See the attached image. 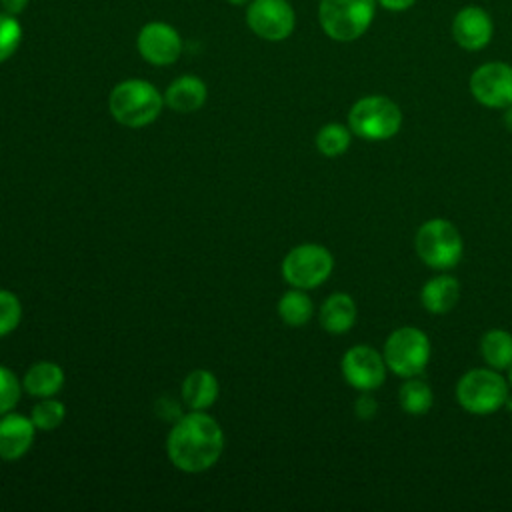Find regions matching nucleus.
Wrapping results in <instances>:
<instances>
[{
	"instance_id": "obj_28",
	"label": "nucleus",
	"mask_w": 512,
	"mask_h": 512,
	"mask_svg": "<svg viewBox=\"0 0 512 512\" xmlns=\"http://www.w3.org/2000/svg\"><path fill=\"white\" fill-rule=\"evenodd\" d=\"M378 412V402L370 392H362L354 402V414L360 420H372Z\"/></svg>"
},
{
	"instance_id": "obj_7",
	"label": "nucleus",
	"mask_w": 512,
	"mask_h": 512,
	"mask_svg": "<svg viewBox=\"0 0 512 512\" xmlns=\"http://www.w3.org/2000/svg\"><path fill=\"white\" fill-rule=\"evenodd\" d=\"M430 340L416 326H400L390 332L384 342L386 368L402 378L418 376L430 360Z\"/></svg>"
},
{
	"instance_id": "obj_24",
	"label": "nucleus",
	"mask_w": 512,
	"mask_h": 512,
	"mask_svg": "<svg viewBox=\"0 0 512 512\" xmlns=\"http://www.w3.org/2000/svg\"><path fill=\"white\" fill-rule=\"evenodd\" d=\"M64 416H66V406L54 396H48V398H40L34 404L30 420L34 422L36 430L52 432L64 422Z\"/></svg>"
},
{
	"instance_id": "obj_6",
	"label": "nucleus",
	"mask_w": 512,
	"mask_h": 512,
	"mask_svg": "<svg viewBox=\"0 0 512 512\" xmlns=\"http://www.w3.org/2000/svg\"><path fill=\"white\" fill-rule=\"evenodd\" d=\"M508 394V380L490 366L472 368L456 382L458 404L476 416H486L504 408Z\"/></svg>"
},
{
	"instance_id": "obj_5",
	"label": "nucleus",
	"mask_w": 512,
	"mask_h": 512,
	"mask_svg": "<svg viewBox=\"0 0 512 512\" xmlns=\"http://www.w3.org/2000/svg\"><path fill=\"white\" fill-rule=\"evenodd\" d=\"M414 248L418 258L434 270L454 268L464 252L460 230L446 218H430L416 230Z\"/></svg>"
},
{
	"instance_id": "obj_29",
	"label": "nucleus",
	"mask_w": 512,
	"mask_h": 512,
	"mask_svg": "<svg viewBox=\"0 0 512 512\" xmlns=\"http://www.w3.org/2000/svg\"><path fill=\"white\" fill-rule=\"evenodd\" d=\"M376 2L388 12H406L416 4V0H376Z\"/></svg>"
},
{
	"instance_id": "obj_26",
	"label": "nucleus",
	"mask_w": 512,
	"mask_h": 512,
	"mask_svg": "<svg viewBox=\"0 0 512 512\" xmlns=\"http://www.w3.org/2000/svg\"><path fill=\"white\" fill-rule=\"evenodd\" d=\"M22 320V304L10 290L0 288V338L14 332Z\"/></svg>"
},
{
	"instance_id": "obj_16",
	"label": "nucleus",
	"mask_w": 512,
	"mask_h": 512,
	"mask_svg": "<svg viewBox=\"0 0 512 512\" xmlns=\"http://www.w3.org/2000/svg\"><path fill=\"white\" fill-rule=\"evenodd\" d=\"M460 300V282L450 274L432 276L420 290V302L430 314H446Z\"/></svg>"
},
{
	"instance_id": "obj_32",
	"label": "nucleus",
	"mask_w": 512,
	"mask_h": 512,
	"mask_svg": "<svg viewBox=\"0 0 512 512\" xmlns=\"http://www.w3.org/2000/svg\"><path fill=\"white\" fill-rule=\"evenodd\" d=\"M504 408L512 414V394H508V398H506V402H504Z\"/></svg>"
},
{
	"instance_id": "obj_8",
	"label": "nucleus",
	"mask_w": 512,
	"mask_h": 512,
	"mask_svg": "<svg viewBox=\"0 0 512 512\" xmlns=\"http://www.w3.org/2000/svg\"><path fill=\"white\" fill-rule=\"evenodd\" d=\"M334 268V258L320 244L294 246L282 260V276L292 288L312 290L324 284Z\"/></svg>"
},
{
	"instance_id": "obj_22",
	"label": "nucleus",
	"mask_w": 512,
	"mask_h": 512,
	"mask_svg": "<svg viewBox=\"0 0 512 512\" xmlns=\"http://www.w3.org/2000/svg\"><path fill=\"white\" fill-rule=\"evenodd\" d=\"M434 394L430 386L424 380H418L416 376L406 378V382L398 390V404L406 414L422 416L432 408Z\"/></svg>"
},
{
	"instance_id": "obj_23",
	"label": "nucleus",
	"mask_w": 512,
	"mask_h": 512,
	"mask_svg": "<svg viewBox=\"0 0 512 512\" xmlns=\"http://www.w3.org/2000/svg\"><path fill=\"white\" fill-rule=\"evenodd\" d=\"M350 138H352V130L348 126L338 122H328L316 134V148L320 154L328 158H336L348 150Z\"/></svg>"
},
{
	"instance_id": "obj_19",
	"label": "nucleus",
	"mask_w": 512,
	"mask_h": 512,
	"mask_svg": "<svg viewBox=\"0 0 512 512\" xmlns=\"http://www.w3.org/2000/svg\"><path fill=\"white\" fill-rule=\"evenodd\" d=\"M64 386V372L56 362H36L32 364L22 380V388L36 398H48L62 390Z\"/></svg>"
},
{
	"instance_id": "obj_13",
	"label": "nucleus",
	"mask_w": 512,
	"mask_h": 512,
	"mask_svg": "<svg viewBox=\"0 0 512 512\" xmlns=\"http://www.w3.org/2000/svg\"><path fill=\"white\" fill-rule=\"evenodd\" d=\"M494 36L492 16L478 4L462 6L452 18V38L454 42L468 50L478 52L490 44Z\"/></svg>"
},
{
	"instance_id": "obj_3",
	"label": "nucleus",
	"mask_w": 512,
	"mask_h": 512,
	"mask_svg": "<svg viewBox=\"0 0 512 512\" xmlns=\"http://www.w3.org/2000/svg\"><path fill=\"white\" fill-rule=\"evenodd\" d=\"M376 6V0H320L318 22L330 40L354 42L372 26Z\"/></svg>"
},
{
	"instance_id": "obj_9",
	"label": "nucleus",
	"mask_w": 512,
	"mask_h": 512,
	"mask_svg": "<svg viewBox=\"0 0 512 512\" xmlns=\"http://www.w3.org/2000/svg\"><path fill=\"white\" fill-rule=\"evenodd\" d=\"M468 86L478 104L504 110L512 106V64L500 60L484 62L474 68Z\"/></svg>"
},
{
	"instance_id": "obj_1",
	"label": "nucleus",
	"mask_w": 512,
	"mask_h": 512,
	"mask_svg": "<svg viewBox=\"0 0 512 512\" xmlns=\"http://www.w3.org/2000/svg\"><path fill=\"white\" fill-rule=\"evenodd\" d=\"M224 450L220 424L204 410H192L176 420L166 438L170 462L188 474L212 468Z\"/></svg>"
},
{
	"instance_id": "obj_34",
	"label": "nucleus",
	"mask_w": 512,
	"mask_h": 512,
	"mask_svg": "<svg viewBox=\"0 0 512 512\" xmlns=\"http://www.w3.org/2000/svg\"><path fill=\"white\" fill-rule=\"evenodd\" d=\"M506 370H508V386H512V364Z\"/></svg>"
},
{
	"instance_id": "obj_15",
	"label": "nucleus",
	"mask_w": 512,
	"mask_h": 512,
	"mask_svg": "<svg viewBox=\"0 0 512 512\" xmlns=\"http://www.w3.org/2000/svg\"><path fill=\"white\" fill-rule=\"evenodd\" d=\"M206 96L208 90L204 80L194 74H184L168 84L164 92V104L178 114H190L204 106Z\"/></svg>"
},
{
	"instance_id": "obj_10",
	"label": "nucleus",
	"mask_w": 512,
	"mask_h": 512,
	"mask_svg": "<svg viewBox=\"0 0 512 512\" xmlns=\"http://www.w3.org/2000/svg\"><path fill=\"white\" fill-rule=\"evenodd\" d=\"M246 24L258 38L282 42L296 28V14L288 0H250Z\"/></svg>"
},
{
	"instance_id": "obj_11",
	"label": "nucleus",
	"mask_w": 512,
	"mask_h": 512,
	"mask_svg": "<svg viewBox=\"0 0 512 512\" xmlns=\"http://www.w3.org/2000/svg\"><path fill=\"white\" fill-rule=\"evenodd\" d=\"M340 368L344 380L360 392H372L380 388L386 378L384 356L368 344H356L348 348L342 356Z\"/></svg>"
},
{
	"instance_id": "obj_17",
	"label": "nucleus",
	"mask_w": 512,
	"mask_h": 512,
	"mask_svg": "<svg viewBox=\"0 0 512 512\" xmlns=\"http://www.w3.org/2000/svg\"><path fill=\"white\" fill-rule=\"evenodd\" d=\"M356 302L346 292L330 294L320 306V326L330 334H344L356 322Z\"/></svg>"
},
{
	"instance_id": "obj_4",
	"label": "nucleus",
	"mask_w": 512,
	"mask_h": 512,
	"mask_svg": "<svg viewBox=\"0 0 512 512\" xmlns=\"http://www.w3.org/2000/svg\"><path fill=\"white\" fill-rule=\"evenodd\" d=\"M348 128L362 140H388L402 128V110L388 96H362L348 112Z\"/></svg>"
},
{
	"instance_id": "obj_20",
	"label": "nucleus",
	"mask_w": 512,
	"mask_h": 512,
	"mask_svg": "<svg viewBox=\"0 0 512 512\" xmlns=\"http://www.w3.org/2000/svg\"><path fill=\"white\" fill-rule=\"evenodd\" d=\"M480 354L494 370H506L512 364V334L504 328H492L480 338Z\"/></svg>"
},
{
	"instance_id": "obj_33",
	"label": "nucleus",
	"mask_w": 512,
	"mask_h": 512,
	"mask_svg": "<svg viewBox=\"0 0 512 512\" xmlns=\"http://www.w3.org/2000/svg\"><path fill=\"white\" fill-rule=\"evenodd\" d=\"M226 2H230V4H234V6H244V4H248L250 0H226Z\"/></svg>"
},
{
	"instance_id": "obj_18",
	"label": "nucleus",
	"mask_w": 512,
	"mask_h": 512,
	"mask_svg": "<svg viewBox=\"0 0 512 512\" xmlns=\"http://www.w3.org/2000/svg\"><path fill=\"white\" fill-rule=\"evenodd\" d=\"M218 398V380L210 370L196 368L182 382V400L190 410H206Z\"/></svg>"
},
{
	"instance_id": "obj_2",
	"label": "nucleus",
	"mask_w": 512,
	"mask_h": 512,
	"mask_svg": "<svg viewBox=\"0 0 512 512\" xmlns=\"http://www.w3.org/2000/svg\"><path fill=\"white\" fill-rule=\"evenodd\" d=\"M164 106V94L154 84L142 78H128L118 82L110 96L108 108L112 118L126 128H144L152 124Z\"/></svg>"
},
{
	"instance_id": "obj_12",
	"label": "nucleus",
	"mask_w": 512,
	"mask_h": 512,
	"mask_svg": "<svg viewBox=\"0 0 512 512\" xmlns=\"http://www.w3.org/2000/svg\"><path fill=\"white\" fill-rule=\"evenodd\" d=\"M136 48L148 64L170 66L182 54V38L172 24L152 20L140 28L136 36Z\"/></svg>"
},
{
	"instance_id": "obj_14",
	"label": "nucleus",
	"mask_w": 512,
	"mask_h": 512,
	"mask_svg": "<svg viewBox=\"0 0 512 512\" xmlns=\"http://www.w3.org/2000/svg\"><path fill=\"white\" fill-rule=\"evenodd\" d=\"M36 426L30 418L6 412L0 416V458L18 460L22 458L34 442Z\"/></svg>"
},
{
	"instance_id": "obj_30",
	"label": "nucleus",
	"mask_w": 512,
	"mask_h": 512,
	"mask_svg": "<svg viewBox=\"0 0 512 512\" xmlns=\"http://www.w3.org/2000/svg\"><path fill=\"white\" fill-rule=\"evenodd\" d=\"M26 6H28V0H0L2 12L12 16H20L26 10Z\"/></svg>"
},
{
	"instance_id": "obj_31",
	"label": "nucleus",
	"mask_w": 512,
	"mask_h": 512,
	"mask_svg": "<svg viewBox=\"0 0 512 512\" xmlns=\"http://www.w3.org/2000/svg\"><path fill=\"white\" fill-rule=\"evenodd\" d=\"M502 122H504L506 130H508V132H512V106L504 108V116H502Z\"/></svg>"
},
{
	"instance_id": "obj_25",
	"label": "nucleus",
	"mask_w": 512,
	"mask_h": 512,
	"mask_svg": "<svg viewBox=\"0 0 512 512\" xmlns=\"http://www.w3.org/2000/svg\"><path fill=\"white\" fill-rule=\"evenodd\" d=\"M24 36L18 16L0 12V64L6 62L20 46Z\"/></svg>"
},
{
	"instance_id": "obj_21",
	"label": "nucleus",
	"mask_w": 512,
	"mask_h": 512,
	"mask_svg": "<svg viewBox=\"0 0 512 512\" xmlns=\"http://www.w3.org/2000/svg\"><path fill=\"white\" fill-rule=\"evenodd\" d=\"M314 306L310 296L306 294V290L300 288H292L288 292L282 294V298L278 300V314L282 318L284 324L288 326H304L308 324V320L312 318Z\"/></svg>"
},
{
	"instance_id": "obj_27",
	"label": "nucleus",
	"mask_w": 512,
	"mask_h": 512,
	"mask_svg": "<svg viewBox=\"0 0 512 512\" xmlns=\"http://www.w3.org/2000/svg\"><path fill=\"white\" fill-rule=\"evenodd\" d=\"M22 394V382L16 378V374L0 364V416L6 412H12V408L18 404Z\"/></svg>"
}]
</instances>
